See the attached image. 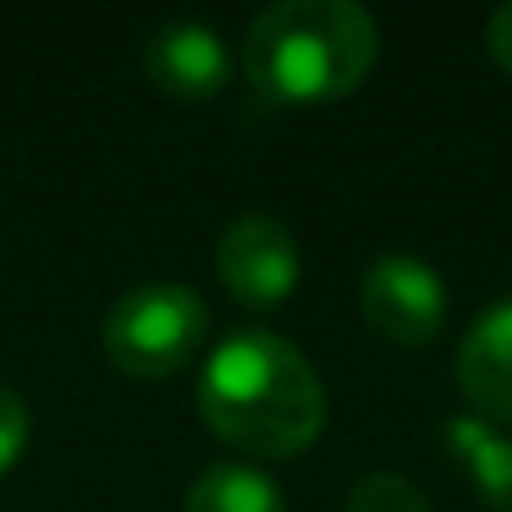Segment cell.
<instances>
[{
	"label": "cell",
	"mask_w": 512,
	"mask_h": 512,
	"mask_svg": "<svg viewBox=\"0 0 512 512\" xmlns=\"http://www.w3.org/2000/svg\"><path fill=\"white\" fill-rule=\"evenodd\" d=\"M196 407L206 427L241 452L297 457L327 422V387L297 342L246 327L206 357Z\"/></svg>",
	"instance_id": "cell-1"
},
{
	"label": "cell",
	"mask_w": 512,
	"mask_h": 512,
	"mask_svg": "<svg viewBox=\"0 0 512 512\" xmlns=\"http://www.w3.org/2000/svg\"><path fill=\"white\" fill-rule=\"evenodd\" d=\"M377 21L357 0H282L241 41L246 81L272 101H337L367 81Z\"/></svg>",
	"instance_id": "cell-2"
},
{
	"label": "cell",
	"mask_w": 512,
	"mask_h": 512,
	"mask_svg": "<svg viewBox=\"0 0 512 512\" xmlns=\"http://www.w3.org/2000/svg\"><path fill=\"white\" fill-rule=\"evenodd\" d=\"M206 302L181 282H136L106 312V352L121 372L166 377L206 342Z\"/></svg>",
	"instance_id": "cell-3"
},
{
	"label": "cell",
	"mask_w": 512,
	"mask_h": 512,
	"mask_svg": "<svg viewBox=\"0 0 512 512\" xmlns=\"http://www.w3.org/2000/svg\"><path fill=\"white\" fill-rule=\"evenodd\" d=\"M362 317L397 347H422L447 322V287L422 256L387 251L362 277Z\"/></svg>",
	"instance_id": "cell-4"
},
{
	"label": "cell",
	"mask_w": 512,
	"mask_h": 512,
	"mask_svg": "<svg viewBox=\"0 0 512 512\" xmlns=\"http://www.w3.org/2000/svg\"><path fill=\"white\" fill-rule=\"evenodd\" d=\"M216 272L246 307H277L297 292L302 251L277 216H236L216 241Z\"/></svg>",
	"instance_id": "cell-5"
},
{
	"label": "cell",
	"mask_w": 512,
	"mask_h": 512,
	"mask_svg": "<svg viewBox=\"0 0 512 512\" xmlns=\"http://www.w3.org/2000/svg\"><path fill=\"white\" fill-rule=\"evenodd\" d=\"M146 76L181 101L216 96L231 81V46L216 26L201 21H166L146 41Z\"/></svg>",
	"instance_id": "cell-6"
},
{
	"label": "cell",
	"mask_w": 512,
	"mask_h": 512,
	"mask_svg": "<svg viewBox=\"0 0 512 512\" xmlns=\"http://www.w3.org/2000/svg\"><path fill=\"white\" fill-rule=\"evenodd\" d=\"M457 382L482 417L512 422V297L467 327L457 347Z\"/></svg>",
	"instance_id": "cell-7"
},
{
	"label": "cell",
	"mask_w": 512,
	"mask_h": 512,
	"mask_svg": "<svg viewBox=\"0 0 512 512\" xmlns=\"http://www.w3.org/2000/svg\"><path fill=\"white\" fill-rule=\"evenodd\" d=\"M442 437L447 452L467 467L477 497L492 512H512V437L497 432L487 417H447Z\"/></svg>",
	"instance_id": "cell-8"
},
{
	"label": "cell",
	"mask_w": 512,
	"mask_h": 512,
	"mask_svg": "<svg viewBox=\"0 0 512 512\" xmlns=\"http://www.w3.org/2000/svg\"><path fill=\"white\" fill-rule=\"evenodd\" d=\"M181 512H287V497L262 467L211 462L196 472Z\"/></svg>",
	"instance_id": "cell-9"
},
{
	"label": "cell",
	"mask_w": 512,
	"mask_h": 512,
	"mask_svg": "<svg viewBox=\"0 0 512 512\" xmlns=\"http://www.w3.org/2000/svg\"><path fill=\"white\" fill-rule=\"evenodd\" d=\"M347 512H432V502L422 497V487L402 472H367L352 497Z\"/></svg>",
	"instance_id": "cell-10"
},
{
	"label": "cell",
	"mask_w": 512,
	"mask_h": 512,
	"mask_svg": "<svg viewBox=\"0 0 512 512\" xmlns=\"http://www.w3.org/2000/svg\"><path fill=\"white\" fill-rule=\"evenodd\" d=\"M26 437H31V407L16 387L0 382V472L16 467V457L26 452Z\"/></svg>",
	"instance_id": "cell-11"
},
{
	"label": "cell",
	"mask_w": 512,
	"mask_h": 512,
	"mask_svg": "<svg viewBox=\"0 0 512 512\" xmlns=\"http://www.w3.org/2000/svg\"><path fill=\"white\" fill-rule=\"evenodd\" d=\"M487 51H492V61L512 76V0H507V6H497L492 21H487Z\"/></svg>",
	"instance_id": "cell-12"
}]
</instances>
